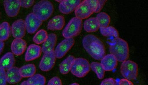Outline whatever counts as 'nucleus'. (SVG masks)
I'll return each mask as SVG.
<instances>
[{
	"label": "nucleus",
	"instance_id": "28",
	"mask_svg": "<svg viewBox=\"0 0 148 85\" xmlns=\"http://www.w3.org/2000/svg\"><path fill=\"white\" fill-rule=\"evenodd\" d=\"M90 68L95 73L99 79H102L105 76V71L101 64L97 62H92L90 64Z\"/></svg>",
	"mask_w": 148,
	"mask_h": 85
},
{
	"label": "nucleus",
	"instance_id": "33",
	"mask_svg": "<svg viewBox=\"0 0 148 85\" xmlns=\"http://www.w3.org/2000/svg\"><path fill=\"white\" fill-rule=\"evenodd\" d=\"M21 7L25 8H30L33 6L34 3V1L33 0H22L20 1Z\"/></svg>",
	"mask_w": 148,
	"mask_h": 85
},
{
	"label": "nucleus",
	"instance_id": "22",
	"mask_svg": "<svg viewBox=\"0 0 148 85\" xmlns=\"http://www.w3.org/2000/svg\"><path fill=\"white\" fill-rule=\"evenodd\" d=\"M75 59L74 56L70 55L62 61L60 66V71L61 74L66 75L69 73L71 70L73 62Z\"/></svg>",
	"mask_w": 148,
	"mask_h": 85
},
{
	"label": "nucleus",
	"instance_id": "14",
	"mask_svg": "<svg viewBox=\"0 0 148 85\" xmlns=\"http://www.w3.org/2000/svg\"><path fill=\"white\" fill-rule=\"evenodd\" d=\"M100 64L105 71H111L116 68L118 60L113 55L109 54L104 56L101 59Z\"/></svg>",
	"mask_w": 148,
	"mask_h": 85
},
{
	"label": "nucleus",
	"instance_id": "16",
	"mask_svg": "<svg viewBox=\"0 0 148 85\" xmlns=\"http://www.w3.org/2000/svg\"><path fill=\"white\" fill-rule=\"evenodd\" d=\"M27 45L26 41L22 38H15L12 43V52L15 55H21L25 52Z\"/></svg>",
	"mask_w": 148,
	"mask_h": 85
},
{
	"label": "nucleus",
	"instance_id": "2",
	"mask_svg": "<svg viewBox=\"0 0 148 85\" xmlns=\"http://www.w3.org/2000/svg\"><path fill=\"white\" fill-rule=\"evenodd\" d=\"M109 52L120 62H122L128 60L129 57L128 43L119 37L114 38L112 40L110 45Z\"/></svg>",
	"mask_w": 148,
	"mask_h": 85
},
{
	"label": "nucleus",
	"instance_id": "23",
	"mask_svg": "<svg viewBox=\"0 0 148 85\" xmlns=\"http://www.w3.org/2000/svg\"><path fill=\"white\" fill-rule=\"evenodd\" d=\"M36 68L33 64L25 65L19 68V72L23 78L31 77L35 74Z\"/></svg>",
	"mask_w": 148,
	"mask_h": 85
},
{
	"label": "nucleus",
	"instance_id": "27",
	"mask_svg": "<svg viewBox=\"0 0 148 85\" xmlns=\"http://www.w3.org/2000/svg\"><path fill=\"white\" fill-rule=\"evenodd\" d=\"M96 18L98 20L100 28L107 27L110 23V17L108 14L105 12L99 13Z\"/></svg>",
	"mask_w": 148,
	"mask_h": 85
},
{
	"label": "nucleus",
	"instance_id": "9",
	"mask_svg": "<svg viewBox=\"0 0 148 85\" xmlns=\"http://www.w3.org/2000/svg\"><path fill=\"white\" fill-rule=\"evenodd\" d=\"M26 30L28 33L33 34L38 30L42 25V21L38 18L33 13L29 14L27 16L25 20Z\"/></svg>",
	"mask_w": 148,
	"mask_h": 85
},
{
	"label": "nucleus",
	"instance_id": "26",
	"mask_svg": "<svg viewBox=\"0 0 148 85\" xmlns=\"http://www.w3.org/2000/svg\"><path fill=\"white\" fill-rule=\"evenodd\" d=\"M101 34L104 37H113L114 38H119V32L115 28L112 26H108L106 28H99Z\"/></svg>",
	"mask_w": 148,
	"mask_h": 85
},
{
	"label": "nucleus",
	"instance_id": "5",
	"mask_svg": "<svg viewBox=\"0 0 148 85\" xmlns=\"http://www.w3.org/2000/svg\"><path fill=\"white\" fill-rule=\"evenodd\" d=\"M83 28V21L77 17L71 19L64 28L62 34L65 38H73L81 33Z\"/></svg>",
	"mask_w": 148,
	"mask_h": 85
},
{
	"label": "nucleus",
	"instance_id": "30",
	"mask_svg": "<svg viewBox=\"0 0 148 85\" xmlns=\"http://www.w3.org/2000/svg\"><path fill=\"white\" fill-rule=\"evenodd\" d=\"M47 37V31L45 30H40L36 33L33 37V41L37 45H40L46 40Z\"/></svg>",
	"mask_w": 148,
	"mask_h": 85
},
{
	"label": "nucleus",
	"instance_id": "35",
	"mask_svg": "<svg viewBox=\"0 0 148 85\" xmlns=\"http://www.w3.org/2000/svg\"><path fill=\"white\" fill-rule=\"evenodd\" d=\"M119 85H134L132 82L125 79H123L119 82Z\"/></svg>",
	"mask_w": 148,
	"mask_h": 85
},
{
	"label": "nucleus",
	"instance_id": "17",
	"mask_svg": "<svg viewBox=\"0 0 148 85\" xmlns=\"http://www.w3.org/2000/svg\"><path fill=\"white\" fill-rule=\"evenodd\" d=\"M7 82L11 84L18 83L21 81L23 77L19 72V68L13 67L7 70L6 72Z\"/></svg>",
	"mask_w": 148,
	"mask_h": 85
},
{
	"label": "nucleus",
	"instance_id": "37",
	"mask_svg": "<svg viewBox=\"0 0 148 85\" xmlns=\"http://www.w3.org/2000/svg\"><path fill=\"white\" fill-rule=\"evenodd\" d=\"M20 85H29L27 81H24Z\"/></svg>",
	"mask_w": 148,
	"mask_h": 85
},
{
	"label": "nucleus",
	"instance_id": "6",
	"mask_svg": "<svg viewBox=\"0 0 148 85\" xmlns=\"http://www.w3.org/2000/svg\"><path fill=\"white\" fill-rule=\"evenodd\" d=\"M120 72L126 79L130 81L136 79L138 75V66L132 60H125L121 64Z\"/></svg>",
	"mask_w": 148,
	"mask_h": 85
},
{
	"label": "nucleus",
	"instance_id": "10",
	"mask_svg": "<svg viewBox=\"0 0 148 85\" xmlns=\"http://www.w3.org/2000/svg\"><path fill=\"white\" fill-rule=\"evenodd\" d=\"M75 13L76 17L82 20L88 18L94 13L86 0L81 2L78 5L75 9Z\"/></svg>",
	"mask_w": 148,
	"mask_h": 85
},
{
	"label": "nucleus",
	"instance_id": "3",
	"mask_svg": "<svg viewBox=\"0 0 148 85\" xmlns=\"http://www.w3.org/2000/svg\"><path fill=\"white\" fill-rule=\"evenodd\" d=\"M54 11V6L48 1H41L37 2L32 8V13L42 21L47 20L51 16Z\"/></svg>",
	"mask_w": 148,
	"mask_h": 85
},
{
	"label": "nucleus",
	"instance_id": "13",
	"mask_svg": "<svg viewBox=\"0 0 148 85\" xmlns=\"http://www.w3.org/2000/svg\"><path fill=\"white\" fill-rule=\"evenodd\" d=\"M81 2L79 0H64L59 5V10L60 12L65 15L71 13L75 11Z\"/></svg>",
	"mask_w": 148,
	"mask_h": 85
},
{
	"label": "nucleus",
	"instance_id": "18",
	"mask_svg": "<svg viewBox=\"0 0 148 85\" xmlns=\"http://www.w3.org/2000/svg\"><path fill=\"white\" fill-rule=\"evenodd\" d=\"M65 23L64 17L62 15H57L49 21L47 28L53 31L61 30L64 27Z\"/></svg>",
	"mask_w": 148,
	"mask_h": 85
},
{
	"label": "nucleus",
	"instance_id": "4",
	"mask_svg": "<svg viewBox=\"0 0 148 85\" xmlns=\"http://www.w3.org/2000/svg\"><path fill=\"white\" fill-rule=\"evenodd\" d=\"M90 64L83 58H75L73 62L71 71L76 77L82 78L86 76L90 72Z\"/></svg>",
	"mask_w": 148,
	"mask_h": 85
},
{
	"label": "nucleus",
	"instance_id": "32",
	"mask_svg": "<svg viewBox=\"0 0 148 85\" xmlns=\"http://www.w3.org/2000/svg\"><path fill=\"white\" fill-rule=\"evenodd\" d=\"M100 85H119V82L112 78L106 79L101 82Z\"/></svg>",
	"mask_w": 148,
	"mask_h": 85
},
{
	"label": "nucleus",
	"instance_id": "24",
	"mask_svg": "<svg viewBox=\"0 0 148 85\" xmlns=\"http://www.w3.org/2000/svg\"><path fill=\"white\" fill-rule=\"evenodd\" d=\"M11 32V27L7 22H4L0 24V41H5L10 37Z\"/></svg>",
	"mask_w": 148,
	"mask_h": 85
},
{
	"label": "nucleus",
	"instance_id": "1",
	"mask_svg": "<svg viewBox=\"0 0 148 85\" xmlns=\"http://www.w3.org/2000/svg\"><path fill=\"white\" fill-rule=\"evenodd\" d=\"M82 44L85 50L93 59L101 60L105 55V48L102 41L93 35H88L83 38Z\"/></svg>",
	"mask_w": 148,
	"mask_h": 85
},
{
	"label": "nucleus",
	"instance_id": "20",
	"mask_svg": "<svg viewBox=\"0 0 148 85\" xmlns=\"http://www.w3.org/2000/svg\"><path fill=\"white\" fill-rule=\"evenodd\" d=\"M15 62L14 56L12 52H8L0 59V67L8 70L14 67Z\"/></svg>",
	"mask_w": 148,
	"mask_h": 85
},
{
	"label": "nucleus",
	"instance_id": "7",
	"mask_svg": "<svg viewBox=\"0 0 148 85\" xmlns=\"http://www.w3.org/2000/svg\"><path fill=\"white\" fill-rule=\"evenodd\" d=\"M75 44L73 38H65L57 46L54 52L56 58L61 59L66 54Z\"/></svg>",
	"mask_w": 148,
	"mask_h": 85
},
{
	"label": "nucleus",
	"instance_id": "29",
	"mask_svg": "<svg viewBox=\"0 0 148 85\" xmlns=\"http://www.w3.org/2000/svg\"><path fill=\"white\" fill-rule=\"evenodd\" d=\"M29 85H45L46 78L40 74H35L27 80Z\"/></svg>",
	"mask_w": 148,
	"mask_h": 85
},
{
	"label": "nucleus",
	"instance_id": "15",
	"mask_svg": "<svg viewBox=\"0 0 148 85\" xmlns=\"http://www.w3.org/2000/svg\"><path fill=\"white\" fill-rule=\"evenodd\" d=\"M41 47L39 45L31 44L27 48L25 54V59L26 62L33 61L39 58L42 53Z\"/></svg>",
	"mask_w": 148,
	"mask_h": 85
},
{
	"label": "nucleus",
	"instance_id": "38",
	"mask_svg": "<svg viewBox=\"0 0 148 85\" xmlns=\"http://www.w3.org/2000/svg\"><path fill=\"white\" fill-rule=\"evenodd\" d=\"M70 85H79L78 84H77V83H74L72 84H71Z\"/></svg>",
	"mask_w": 148,
	"mask_h": 85
},
{
	"label": "nucleus",
	"instance_id": "40",
	"mask_svg": "<svg viewBox=\"0 0 148 85\" xmlns=\"http://www.w3.org/2000/svg\"><path fill=\"white\" fill-rule=\"evenodd\" d=\"M0 18H1V12H0Z\"/></svg>",
	"mask_w": 148,
	"mask_h": 85
},
{
	"label": "nucleus",
	"instance_id": "39",
	"mask_svg": "<svg viewBox=\"0 0 148 85\" xmlns=\"http://www.w3.org/2000/svg\"><path fill=\"white\" fill-rule=\"evenodd\" d=\"M57 1V2H59V3H61V2H62V1Z\"/></svg>",
	"mask_w": 148,
	"mask_h": 85
},
{
	"label": "nucleus",
	"instance_id": "11",
	"mask_svg": "<svg viewBox=\"0 0 148 85\" xmlns=\"http://www.w3.org/2000/svg\"><path fill=\"white\" fill-rule=\"evenodd\" d=\"M3 6L7 15L10 17L17 16L21 7L19 0H5Z\"/></svg>",
	"mask_w": 148,
	"mask_h": 85
},
{
	"label": "nucleus",
	"instance_id": "19",
	"mask_svg": "<svg viewBox=\"0 0 148 85\" xmlns=\"http://www.w3.org/2000/svg\"><path fill=\"white\" fill-rule=\"evenodd\" d=\"M57 37L54 33L48 35L47 39L42 44V51L44 53L54 51L56 44Z\"/></svg>",
	"mask_w": 148,
	"mask_h": 85
},
{
	"label": "nucleus",
	"instance_id": "8",
	"mask_svg": "<svg viewBox=\"0 0 148 85\" xmlns=\"http://www.w3.org/2000/svg\"><path fill=\"white\" fill-rule=\"evenodd\" d=\"M56 60L54 51L44 53L39 63V68L42 71H49L54 67Z\"/></svg>",
	"mask_w": 148,
	"mask_h": 85
},
{
	"label": "nucleus",
	"instance_id": "31",
	"mask_svg": "<svg viewBox=\"0 0 148 85\" xmlns=\"http://www.w3.org/2000/svg\"><path fill=\"white\" fill-rule=\"evenodd\" d=\"M7 83L5 70L0 67V85H6Z\"/></svg>",
	"mask_w": 148,
	"mask_h": 85
},
{
	"label": "nucleus",
	"instance_id": "21",
	"mask_svg": "<svg viewBox=\"0 0 148 85\" xmlns=\"http://www.w3.org/2000/svg\"><path fill=\"white\" fill-rule=\"evenodd\" d=\"M83 27L88 32H93L98 31L100 26L96 17H90L84 21Z\"/></svg>",
	"mask_w": 148,
	"mask_h": 85
},
{
	"label": "nucleus",
	"instance_id": "12",
	"mask_svg": "<svg viewBox=\"0 0 148 85\" xmlns=\"http://www.w3.org/2000/svg\"><path fill=\"white\" fill-rule=\"evenodd\" d=\"M11 29L12 33L14 38H23L25 35L26 30L25 21L20 19L15 21L12 25Z\"/></svg>",
	"mask_w": 148,
	"mask_h": 85
},
{
	"label": "nucleus",
	"instance_id": "36",
	"mask_svg": "<svg viewBox=\"0 0 148 85\" xmlns=\"http://www.w3.org/2000/svg\"><path fill=\"white\" fill-rule=\"evenodd\" d=\"M4 46V43L3 41H0V55L2 53V51L3 50V48Z\"/></svg>",
	"mask_w": 148,
	"mask_h": 85
},
{
	"label": "nucleus",
	"instance_id": "34",
	"mask_svg": "<svg viewBox=\"0 0 148 85\" xmlns=\"http://www.w3.org/2000/svg\"><path fill=\"white\" fill-rule=\"evenodd\" d=\"M47 85H62L61 79L58 77H54L49 81Z\"/></svg>",
	"mask_w": 148,
	"mask_h": 85
},
{
	"label": "nucleus",
	"instance_id": "25",
	"mask_svg": "<svg viewBox=\"0 0 148 85\" xmlns=\"http://www.w3.org/2000/svg\"><path fill=\"white\" fill-rule=\"evenodd\" d=\"M90 8L94 13L101 11L105 5L106 1L105 0H86Z\"/></svg>",
	"mask_w": 148,
	"mask_h": 85
}]
</instances>
